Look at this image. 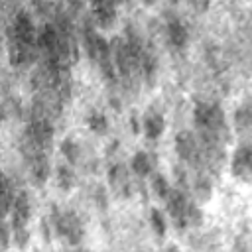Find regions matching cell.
I'll return each mask as SVG.
<instances>
[{
  "label": "cell",
  "instance_id": "6da1fadb",
  "mask_svg": "<svg viewBox=\"0 0 252 252\" xmlns=\"http://www.w3.org/2000/svg\"><path fill=\"white\" fill-rule=\"evenodd\" d=\"M201 150H203V146L197 142V138H195L193 134L181 132V134L177 136L175 152H177V156H179L183 161L191 163L193 167L197 165V161H199V158H201Z\"/></svg>",
  "mask_w": 252,
  "mask_h": 252
},
{
  "label": "cell",
  "instance_id": "7a4b0ae2",
  "mask_svg": "<svg viewBox=\"0 0 252 252\" xmlns=\"http://www.w3.org/2000/svg\"><path fill=\"white\" fill-rule=\"evenodd\" d=\"M232 173L242 183L252 181V150L250 148H246V146L238 148V152L234 154V159H232Z\"/></svg>",
  "mask_w": 252,
  "mask_h": 252
},
{
  "label": "cell",
  "instance_id": "3957f363",
  "mask_svg": "<svg viewBox=\"0 0 252 252\" xmlns=\"http://www.w3.org/2000/svg\"><path fill=\"white\" fill-rule=\"evenodd\" d=\"M163 118L161 116H158V114H150V116H146L144 118V122H142V132H144V136L148 138V140H158L161 134H163Z\"/></svg>",
  "mask_w": 252,
  "mask_h": 252
},
{
  "label": "cell",
  "instance_id": "277c9868",
  "mask_svg": "<svg viewBox=\"0 0 252 252\" xmlns=\"http://www.w3.org/2000/svg\"><path fill=\"white\" fill-rule=\"evenodd\" d=\"M193 197H195V203H197V205H205V203H209V201L213 199V185H211V181H209L207 177H201V179L195 183V187H193Z\"/></svg>",
  "mask_w": 252,
  "mask_h": 252
},
{
  "label": "cell",
  "instance_id": "5b68a950",
  "mask_svg": "<svg viewBox=\"0 0 252 252\" xmlns=\"http://www.w3.org/2000/svg\"><path fill=\"white\" fill-rule=\"evenodd\" d=\"M132 169L138 175H150L154 171V161H152V158L148 154H138L134 158V161H132Z\"/></svg>",
  "mask_w": 252,
  "mask_h": 252
},
{
  "label": "cell",
  "instance_id": "8992f818",
  "mask_svg": "<svg viewBox=\"0 0 252 252\" xmlns=\"http://www.w3.org/2000/svg\"><path fill=\"white\" fill-rule=\"evenodd\" d=\"M169 39H171V43L175 45V47H185V43H187V32H185V28L181 26V24H171L169 26Z\"/></svg>",
  "mask_w": 252,
  "mask_h": 252
},
{
  "label": "cell",
  "instance_id": "52a82bcc",
  "mask_svg": "<svg viewBox=\"0 0 252 252\" xmlns=\"http://www.w3.org/2000/svg\"><path fill=\"white\" fill-rule=\"evenodd\" d=\"M57 183L61 187V191H73L77 187V175L71 171V169H61L59 175H57Z\"/></svg>",
  "mask_w": 252,
  "mask_h": 252
},
{
  "label": "cell",
  "instance_id": "ba28073f",
  "mask_svg": "<svg viewBox=\"0 0 252 252\" xmlns=\"http://www.w3.org/2000/svg\"><path fill=\"white\" fill-rule=\"evenodd\" d=\"M61 152L65 154V158H67L69 163H79V159H81V150H79L77 144H73L71 140H67V142L61 146Z\"/></svg>",
  "mask_w": 252,
  "mask_h": 252
},
{
  "label": "cell",
  "instance_id": "9c48e42d",
  "mask_svg": "<svg viewBox=\"0 0 252 252\" xmlns=\"http://www.w3.org/2000/svg\"><path fill=\"white\" fill-rule=\"evenodd\" d=\"M106 126H108V122H106V118H104L102 114H93V116L89 118V128H91L94 134H104V132H106Z\"/></svg>",
  "mask_w": 252,
  "mask_h": 252
},
{
  "label": "cell",
  "instance_id": "30bf717a",
  "mask_svg": "<svg viewBox=\"0 0 252 252\" xmlns=\"http://www.w3.org/2000/svg\"><path fill=\"white\" fill-rule=\"evenodd\" d=\"M152 228H154V232H156L158 236H165V232H167V222H165V219H163L159 213H154V215H152Z\"/></svg>",
  "mask_w": 252,
  "mask_h": 252
}]
</instances>
